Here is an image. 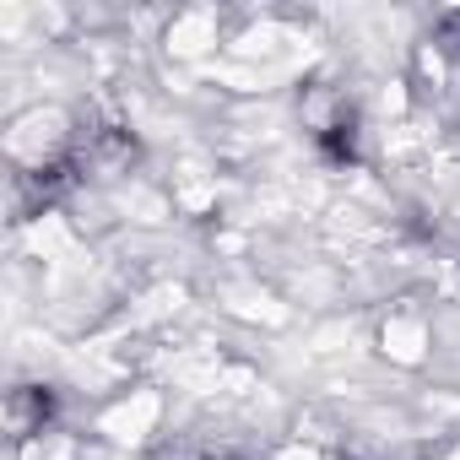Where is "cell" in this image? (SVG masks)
I'll list each match as a JSON object with an SVG mask.
<instances>
[{"label": "cell", "instance_id": "cell-1", "mask_svg": "<svg viewBox=\"0 0 460 460\" xmlns=\"http://www.w3.org/2000/svg\"><path fill=\"white\" fill-rule=\"evenodd\" d=\"M320 152L331 157V163H352L358 157V136H352V125H331V130H320Z\"/></svg>", "mask_w": 460, "mask_h": 460}]
</instances>
